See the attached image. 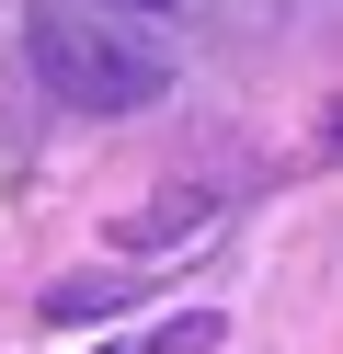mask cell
<instances>
[{"instance_id": "6da1fadb", "label": "cell", "mask_w": 343, "mask_h": 354, "mask_svg": "<svg viewBox=\"0 0 343 354\" xmlns=\"http://www.w3.org/2000/svg\"><path fill=\"white\" fill-rule=\"evenodd\" d=\"M23 57H35V80L58 103H80V115H137V103L172 92V46H160L137 12H114V0H35Z\"/></svg>"}, {"instance_id": "7a4b0ae2", "label": "cell", "mask_w": 343, "mask_h": 354, "mask_svg": "<svg viewBox=\"0 0 343 354\" xmlns=\"http://www.w3.org/2000/svg\"><path fill=\"white\" fill-rule=\"evenodd\" d=\"M206 343H218V308H183V320L137 331V343H103V354H206Z\"/></svg>"}, {"instance_id": "3957f363", "label": "cell", "mask_w": 343, "mask_h": 354, "mask_svg": "<svg viewBox=\"0 0 343 354\" xmlns=\"http://www.w3.org/2000/svg\"><path fill=\"white\" fill-rule=\"evenodd\" d=\"M114 12H172V0H114Z\"/></svg>"}]
</instances>
